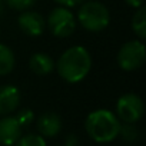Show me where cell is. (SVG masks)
<instances>
[{"label": "cell", "mask_w": 146, "mask_h": 146, "mask_svg": "<svg viewBox=\"0 0 146 146\" xmlns=\"http://www.w3.org/2000/svg\"><path fill=\"white\" fill-rule=\"evenodd\" d=\"M54 67L59 76L67 83H79L89 75L92 57L83 46H72L62 53Z\"/></svg>", "instance_id": "6da1fadb"}, {"label": "cell", "mask_w": 146, "mask_h": 146, "mask_svg": "<svg viewBox=\"0 0 146 146\" xmlns=\"http://www.w3.org/2000/svg\"><path fill=\"white\" fill-rule=\"evenodd\" d=\"M88 135L98 143H108L119 136L120 120L108 109H98L89 113L85 122Z\"/></svg>", "instance_id": "7a4b0ae2"}, {"label": "cell", "mask_w": 146, "mask_h": 146, "mask_svg": "<svg viewBox=\"0 0 146 146\" xmlns=\"http://www.w3.org/2000/svg\"><path fill=\"white\" fill-rule=\"evenodd\" d=\"M78 20L85 30L96 33L108 27L110 13L103 3L96 0H85L79 7Z\"/></svg>", "instance_id": "3957f363"}, {"label": "cell", "mask_w": 146, "mask_h": 146, "mask_svg": "<svg viewBox=\"0 0 146 146\" xmlns=\"http://www.w3.org/2000/svg\"><path fill=\"white\" fill-rule=\"evenodd\" d=\"M146 60V47L142 40H129L117 53V64L122 70L133 72L143 66Z\"/></svg>", "instance_id": "277c9868"}, {"label": "cell", "mask_w": 146, "mask_h": 146, "mask_svg": "<svg viewBox=\"0 0 146 146\" xmlns=\"http://www.w3.org/2000/svg\"><path fill=\"white\" fill-rule=\"evenodd\" d=\"M46 25L50 33L56 37H69L76 30V17L69 7H56L49 13Z\"/></svg>", "instance_id": "5b68a950"}, {"label": "cell", "mask_w": 146, "mask_h": 146, "mask_svg": "<svg viewBox=\"0 0 146 146\" xmlns=\"http://www.w3.org/2000/svg\"><path fill=\"white\" fill-rule=\"evenodd\" d=\"M143 102L135 93H126L119 98L116 103L117 119L123 123H136L143 116Z\"/></svg>", "instance_id": "8992f818"}, {"label": "cell", "mask_w": 146, "mask_h": 146, "mask_svg": "<svg viewBox=\"0 0 146 146\" xmlns=\"http://www.w3.org/2000/svg\"><path fill=\"white\" fill-rule=\"evenodd\" d=\"M17 23H19V27L20 30L27 35V36H32V37H36V36H40L44 29H46V20L44 17L37 13V12H33V10H23L17 19Z\"/></svg>", "instance_id": "52a82bcc"}, {"label": "cell", "mask_w": 146, "mask_h": 146, "mask_svg": "<svg viewBox=\"0 0 146 146\" xmlns=\"http://www.w3.org/2000/svg\"><path fill=\"white\" fill-rule=\"evenodd\" d=\"M22 136V126L16 116L5 115L0 119V145L13 146Z\"/></svg>", "instance_id": "ba28073f"}, {"label": "cell", "mask_w": 146, "mask_h": 146, "mask_svg": "<svg viewBox=\"0 0 146 146\" xmlns=\"http://www.w3.org/2000/svg\"><path fill=\"white\" fill-rule=\"evenodd\" d=\"M20 103V92L13 85L0 86V115H10L13 113Z\"/></svg>", "instance_id": "9c48e42d"}, {"label": "cell", "mask_w": 146, "mask_h": 146, "mask_svg": "<svg viewBox=\"0 0 146 146\" xmlns=\"http://www.w3.org/2000/svg\"><path fill=\"white\" fill-rule=\"evenodd\" d=\"M37 130L43 137H53L62 130V119L54 112H46L37 119Z\"/></svg>", "instance_id": "30bf717a"}, {"label": "cell", "mask_w": 146, "mask_h": 146, "mask_svg": "<svg viewBox=\"0 0 146 146\" xmlns=\"http://www.w3.org/2000/svg\"><path fill=\"white\" fill-rule=\"evenodd\" d=\"M54 60L47 53H35L29 59V67L37 76H46L54 70Z\"/></svg>", "instance_id": "8fae6325"}, {"label": "cell", "mask_w": 146, "mask_h": 146, "mask_svg": "<svg viewBox=\"0 0 146 146\" xmlns=\"http://www.w3.org/2000/svg\"><path fill=\"white\" fill-rule=\"evenodd\" d=\"M15 63H16V59H15V53L13 50L0 43V76H6L15 69Z\"/></svg>", "instance_id": "7c38bea8"}, {"label": "cell", "mask_w": 146, "mask_h": 146, "mask_svg": "<svg viewBox=\"0 0 146 146\" xmlns=\"http://www.w3.org/2000/svg\"><path fill=\"white\" fill-rule=\"evenodd\" d=\"M132 29L140 40L146 39V7L145 6L136 9L132 17Z\"/></svg>", "instance_id": "4fadbf2b"}, {"label": "cell", "mask_w": 146, "mask_h": 146, "mask_svg": "<svg viewBox=\"0 0 146 146\" xmlns=\"http://www.w3.org/2000/svg\"><path fill=\"white\" fill-rule=\"evenodd\" d=\"M15 146H46V142H44L43 136L29 133V135L20 136L19 140L15 143Z\"/></svg>", "instance_id": "5bb4252c"}, {"label": "cell", "mask_w": 146, "mask_h": 146, "mask_svg": "<svg viewBox=\"0 0 146 146\" xmlns=\"http://www.w3.org/2000/svg\"><path fill=\"white\" fill-rule=\"evenodd\" d=\"M119 135H122V137H123L125 140L133 142V140L137 139L139 130H137V127L135 126V123H125V125H120Z\"/></svg>", "instance_id": "9a60e30c"}, {"label": "cell", "mask_w": 146, "mask_h": 146, "mask_svg": "<svg viewBox=\"0 0 146 146\" xmlns=\"http://www.w3.org/2000/svg\"><path fill=\"white\" fill-rule=\"evenodd\" d=\"M6 5L13 9V10H19V12H23V10H27L30 9L37 0H5Z\"/></svg>", "instance_id": "2e32d148"}, {"label": "cell", "mask_w": 146, "mask_h": 146, "mask_svg": "<svg viewBox=\"0 0 146 146\" xmlns=\"http://www.w3.org/2000/svg\"><path fill=\"white\" fill-rule=\"evenodd\" d=\"M33 117H35V115H33V112L30 109H22L17 113V116H16V119L19 120V123H20L22 127L23 126H29L33 122Z\"/></svg>", "instance_id": "e0dca14e"}, {"label": "cell", "mask_w": 146, "mask_h": 146, "mask_svg": "<svg viewBox=\"0 0 146 146\" xmlns=\"http://www.w3.org/2000/svg\"><path fill=\"white\" fill-rule=\"evenodd\" d=\"M57 5L63 6V7H76V6H80L85 0H53Z\"/></svg>", "instance_id": "ac0fdd59"}, {"label": "cell", "mask_w": 146, "mask_h": 146, "mask_svg": "<svg viewBox=\"0 0 146 146\" xmlns=\"http://www.w3.org/2000/svg\"><path fill=\"white\" fill-rule=\"evenodd\" d=\"M125 2L127 3V6H130L133 9H137V7L143 6V0H125Z\"/></svg>", "instance_id": "d6986e66"}, {"label": "cell", "mask_w": 146, "mask_h": 146, "mask_svg": "<svg viewBox=\"0 0 146 146\" xmlns=\"http://www.w3.org/2000/svg\"><path fill=\"white\" fill-rule=\"evenodd\" d=\"M3 10H5V0H0V16H2Z\"/></svg>", "instance_id": "ffe728a7"}, {"label": "cell", "mask_w": 146, "mask_h": 146, "mask_svg": "<svg viewBox=\"0 0 146 146\" xmlns=\"http://www.w3.org/2000/svg\"><path fill=\"white\" fill-rule=\"evenodd\" d=\"M66 146H69V145H66Z\"/></svg>", "instance_id": "44dd1931"}]
</instances>
